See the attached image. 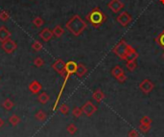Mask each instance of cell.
I'll list each match as a JSON object with an SVG mask.
<instances>
[{
	"mask_svg": "<svg viewBox=\"0 0 164 137\" xmlns=\"http://www.w3.org/2000/svg\"><path fill=\"white\" fill-rule=\"evenodd\" d=\"M53 36H54L53 32L49 28H44L43 30L40 31V33H39V38L45 42H48L49 40H51L52 38H53Z\"/></svg>",
	"mask_w": 164,
	"mask_h": 137,
	"instance_id": "10",
	"label": "cell"
},
{
	"mask_svg": "<svg viewBox=\"0 0 164 137\" xmlns=\"http://www.w3.org/2000/svg\"><path fill=\"white\" fill-rule=\"evenodd\" d=\"M154 41H156L161 48L164 49V30L157 36L156 39H154Z\"/></svg>",
	"mask_w": 164,
	"mask_h": 137,
	"instance_id": "19",
	"label": "cell"
},
{
	"mask_svg": "<svg viewBox=\"0 0 164 137\" xmlns=\"http://www.w3.org/2000/svg\"><path fill=\"white\" fill-rule=\"evenodd\" d=\"M66 130H67V132L69 134L73 135V134L76 133L77 130H78V129H77L76 125H74V124H69V125L67 126V127H66Z\"/></svg>",
	"mask_w": 164,
	"mask_h": 137,
	"instance_id": "24",
	"label": "cell"
},
{
	"mask_svg": "<svg viewBox=\"0 0 164 137\" xmlns=\"http://www.w3.org/2000/svg\"><path fill=\"white\" fill-rule=\"evenodd\" d=\"M86 73H88V67L85 64H83V63H78V64H77V70H76L75 74L79 78H82V77H84Z\"/></svg>",
	"mask_w": 164,
	"mask_h": 137,
	"instance_id": "14",
	"label": "cell"
},
{
	"mask_svg": "<svg viewBox=\"0 0 164 137\" xmlns=\"http://www.w3.org/2000/svg\"><path fill=\"white\" fill-rule=\"evenodd\" d=\"M3 107L6 109V110H11V109L13 107V103L12 102V100L10 99H6L5 101L3 102L2 104Z\"/></svg>",
	"mask_w": 164,
	"mask_h": 137,
	"instance_id": "23",
	"label": "cell"
},
{
	"mask_svg": "<svg viewBox=\"0 0 164 137\" xmlns=\"http://www.w3.org/2000/svg\"><path fill=\"white\" fill-rule=\"evenodd\" d=\"M128 137H139V132L136 130H131L128 132Z\"/></svg>",
	"mask_w": 164,
	"mask_h": 137,
	"instance_id": "33",
	"label": "cell"
},
{
	"mask_svg": "<svg viewBox=\"0 0 164 137\" xmlns=\"http://www.w3.org/2000/svg\"><path fill=\"white\" fill-rule=\"evenodd\" d=\"M108 8L111 9L114 13H117L124 8V3L121 0H111V2L108 3Z\"/></svg>",
	"mask_w": 164,
	"mask_h": 137,
	"instance_id": "9",
	"label": "cell"
},
{
	"mask_svg": "<svg viewBox=\"0 0 164 137\" xmlns=\"http://www.w3.org/2000/svg\"><path fill=\"white\" fill-rule=\"evenodd\" d=\"M72 114H73V116L76 117V118L81 117L82 115H83V110H82V107H74L73 108V110H72Z\"/></svg>",
	"mask_w": 164,
	"mask_h": 137,
	"instance_id": "25",
	"label": "cell"
},
{
	"mask_svg": "<svg viewBox=\"0 0 164 137\" xmlns=\"http://www.w3.org/2000/svg\"><path fill=\"white\" fill-rule=\"evenodd\" d=\"M116 80L119 81V83H125V81H127V76H126V74L125 73H123V74H121L120 76H118L117 78H116Z\"/></svg>",
	"mask_w": 164,
	"mask_h": 137,
	"instance_id": "34",
	"label": "cell"
},
{
	"mask_svg": "<svg viewBox=\"0 0 164 137\" xmlns=\"http://www.w3.org/2000/svg\"><path fill=\"white\" fill-rule=\"evenodd\" d=\"M138 130L143 132V133H146V132H148L150 130H151V125H142L140 124L139 127H138Z\"/></svg>",
	"mask_w": 164,
	"mask_h": 137,
	"instance_id": "30",
	"label": "cell"
},
{
	"mask_svg": "<svg viewBox=\"0 0 164 137\" xmlns=\"http://www.w3.org/2000/svg\"><path fill=\"white\" fill-rule=\"evenodd\" d=\"M46 117H47V114L45 113L43 110H39L36 114V118L39 121H44L45 119H46Z\"/></svg>",
	"mask_w": 164,
	"mask_h": 137,
	"instance_id": "26",
	"label": "cell"
},
{
	"mask_svg": "<svg viewBox=\"0 0 164 137\" xmlns=\"http://www.w3.org/2000/svg\"><path fill=\"white\" fill-rule=\"evenodd\" d=\"M9 122L11 123L12 126H17L18 123L20 122V118L18 115H16V114H13V115H12L9 118Z\"/></svg>",
	"mask_w": 164,
	"mask_h": 137,
	"instance_id": "21",
	"label": "cell"
},
{
	"mask_svg": "<svg viewBox=\"0 0 164 137\" xmlns=\"http://www.w3.org/2000/svg\"><path fill=\"white\" fill-rule=\"evenodd\" d=\"M34 64H35V66H36V67H42V66H43V64H44V61H43L40 57H38L36 59H35Z\"/></svg>",
	"mask_w": 164,
	"mask_h": 137,
	"instance_id": "32",
	"label": "cell"
},
{
	"mask_svg": "<svg viewBox=\"0 0 164 137\" xmlns=\"http://www.w3.org/2000/svg\"><path fill=\"white\" fill-rule=\"evenodd\" d=\"M92 99L95 100V101H96L97 103H101L103 100L105 99V94H104V92L101 89L97 88L93 92V94H92Z\"/></svg>",
	"mask_w": 164,
	"mask_h": 137,
	"instance_id": "15",
	"label": "cell"
},
{
	"mask_svg": "<svg viewBox=\"0 0 164 137\" xmlns=\"http://www.w3.org/2000/svg\"><path fill=\"white\" fill-rule=\"evenodd\" d=\"M59 109H60V112L62 114H63V115H66V114H68V112H69V107H68L66 104H61Z\"/></svg>",
	"mask_w": 164,
	"mask_h": 137,
	"instance_id": "27",
	"label": "cell"
},
{
	"mask_svg": "<svg viewBox=\"0 0 164 137\" xmlns=\"http://www.w3.org/2000/svg\"><path fill=\"white\" fill-rule=\"evenodd\" d=\"M128 43L126 40L121 39L112 49V52L114 53L117 57H119L122 61H126V52H127Z\"/></svg>",
	"mask_w": 164,
	"mask_h": 137,
	"instance_id": "3",
	"label": "cell"
},
{
	"mask_svg": "<svg viewBox=\"0 0 164 137\" xmlns=\"http://www.w3.org/2000/svg\"><path fill=\"white\" fill-rule=\"evenodd\" d=\"M82 110H83V113L85 114L86 116L90 117L98 110V107L91 101H88L83 107H82Z\"/></svg>",
	"mask_w": 164,
	"mask_h": 137,
	"instance_id": "5",
	"label": "cell"
},
{
	"mask_svg": "<svg viewBox=\"0 0 164 137\" xmlns=\"http://www.w3.org/2000/svg\"><path fill=\"white\" fill-rule=\"evenodd\" d=\"M1 47L4 50V52H6L7 54H12L13 52H15L17 48V44L16 41H13V39H9L6 41L2 42Z\"/></svg>",
	"mask_w": 164,
	"mask_h": 137,
	"instance_id": "7",
	"label": "cell"
},
{
	"mask_svg": "<svg viewBox=\"0 0 164 137\" xmlns=\"http://www.w3.org/2000/svg\"><path fill=\"white\" fill-rule=\"evenodd\" d=\"M152 123H153L152 119L149 116H147V115L143 116L140 119V124H142V125H151Z\"/></svg>",
	"mask_w": 164,
	"mask_h": 137,
	"instance_id": "28",
	"label": "cell"
},
{
	"mask_svg": "<svg viewBox=\"0 0 164 137\" xmlns=\"http://www.w3.org/2000/svg\"><path fill=\"white\" fill-rule=\"evenodd\" d=\"M52 68L56 71L57 73H59L62 77L65 78L66 73H65V62L63 61L62 59H58V60L55 61L52 64Z\"/></svg>",
	"mask_w": 164,
	"mask_h": 137,
	"instance_id": "6",
	"label": "cell"
},
{
	"mask_svg": "<svg viewBox=\"0 0 164 137\" xmlns=\"http://www.w3.org/2000/svg\"><path fill=\"white\" fill-rule=\"evenodd\" d=\"M42 88V85L40 84L38 81H33L32 83L29 84V90L31 91L33 94H38Z\"/></svg>",
	"mask_w": 164,
	"mask_h": 137,
	"instance_id": "13",
	"label": "cell"
},
{
	"mask_svg": "<svg viewBox=\"0 0 164 137\" xmlns=\"http://www.w3.org/2000/svg\"><path fill=\"white\" fill-rule=\"evenodd\" d=\"M32 23H33L34 26L36 27V28H39V27H42L44 24V21H43V19L40 16H36V17H35L33 19Z\"/></svg>",
	"mask_w": 164,
	"mask_h": 137,
	"instance_id": "20",
	"label": "cell"
},
{
	"mask_svg": "<svg viewBox=\"0 0 164 137\" xmlns=\"http://www.w3.org/2000/svg\"><path fill=\"white\" fill-rule=\"evenodd\" d=\"M52 32H53V35L55 36H57V38H61V36L65 34V29H63L62 26L57 25V26H55V28L53 29Z\"/></svg>",
	"mask_w": 164,
	"mask_h": 137,
	"instance_id": "17",
	"label": "cell"
},
{
	"mask_svg": "<svg viewBox=\"0 0 164 137\" xmlns=\"http://www.w3.org/2000/svg\"><path fill=\"white\" fill-rule=\"evenodd\" d=\"M159 1H160V2H161L162 4H164V0H159Z\"/></svg>",
	"mask_w": 164,
	"mask_h": 137,
	"instance_id": "36",
	"label": "cell"
},
{
	"mask_svg": "<svg viewBox=\"0 0 164 137\" xmlns=\"http://www.w3.org/2000/svg\"><path fill=\"white\" fill-rule=\"evenodd\" d=\"M126 66H127V69L130 72H133V71H134L135 68L137 67V64H136L135 61H128L126 63Z\"/></svg>",
	"mask_w": 164,
	"mask_h": 137,
	"instance_id": "22",
	"label": "cell"
},
{
	"mask_svg": "<svg viewBox=\"0 0 164 137\" xmlns=\"http://www.w3.org/2000/svg\"><path fill=\"white\" fill-rule=\"evenodd\" d=\"M38 100H39V103H42V104H45L46 103L49 102L50 97H49V95H48L47 93L42 92V93H40V94L39 95Z\"/></svg>",
	"mask_w": 164,
	"mask_h": 137,
	"instance_id": "18",
	"label": "cell"
},
{
	"mask_svg": "<svg viewBox=\"0 0 164 137\" xmlns=\"http://www.w3.org/2000/svg\"><path fill=\"white\" fill-rule=\"evenodd\" d=\"M77 64L78 63H76L75 61H68L65 63V73L68 74L69 76H71L72 74H75L76 73V70H77Z\"/></svg>",
	"mask_w": 164,
	"mask_h": 137,
	"instance_id": "11",
	"label": "cell"
},
{
	"mask_svg": "<svg viewBox=\"0 0 164 137\" xmlns=\"http://www.w3.org/2000/svg\"><path fill=\"white\" fill-rule=\"evenodd\" d=\"M154 88V84L152 81H150L148 79L143 80L141 83L139 84V89L142 91L144 94H149L151 93L153 89Z\"/></svg>",
	"mask_w": 164,
	"mask_h": 137,
	"instance_id": "8",
	"label": "cell"
},
{
	"mask_svg": "<svg viewBox=\"0 0 164 137\" xmlns=\"http://www.w3.org/2000/svg\"><path fill=\"white\" fill-rule=\"evenodd\" d=\"M10 18V16H9V13L6 11H2L0 12V20L2 21H7Z\"/></svg>",
	"mask_w": 164,
	"mask_h": 137,
	"instance_id": "31",
	"label": "cell"
},
{
	"mask_svg": "<svg viewBox=\"0 0 164 137\" xmlns=\"http://www.w3.org/2000/svg\"><path fill=\"white\" fill-rule=\"evenodd\" d=\"M32 48H33L35 51H40V50H42V44L40 43L39 40H35V41L33 42V44H32Z\"/></svg>",
	"mask_w": 164,
	"mask_h": 137,
	"instance_id": "29",
	"label": "cell"
},
{
	"mask_svg": "<svg viewBox=\"0 0 164 137\" xmlns=\"http://www.w3.org/2000/svg\"><path fill=\"white\" fill-rule=\"evenodd\" d=\"M85 19L88 23L91 24L93 28H99L106 22L107 16L100 10L99 7H95L88 13V16H85Z\"/></svg>",
	"mask_w": 164,
	"mask_h": 137,
	"instance_id": "2",
	"label": "cell"
},
{
	"mask_svg": "<svg viewBox=\"0 0 164 137\" xmlns=\"http://www.w3.org/2000/svg\"><path fill=\"white\" fill-rule=\"evenodd\" d=\"M162 59L164 60V52H163V54H162Z\"/></svg>",
	"mask_w": 164,
	"mask_h": 137,
	"instance_id": "37",
	"label": "cell"
},
{
	"mask_svg": "<svg viewBox=\"0 0 164 137\" xmlns=\"http://www.w3.org/2000/svg\"><path fill=\"white\" fill-rule=\"evenodd\" d=\"M131 20H133V17H131L130 13L126 11L122 12L120 15L116 17V21L123 27H126L129 25L131 22Z\"/></svg>",
	"mask_w": 164,
	"mask_h": 137,
	"instance_id": "4",
	"label": "cell"
},
{
	"mask_svg": "<svg viewBox=\"0 0 164 137\" xmlns=\"http://www.w3.org/2000/svg\"><path fill=\"white\" fill-rule=\"evenodd\" d=\"M3 124H4V122H3V120L1 119V118H0V127L3 126Z\"/></svg>",
	"mask_w": 164,
	"mask_h": 137,
	"instance_id": "35",
	"label": "cell"
},
{
	"mask_svg": "<svg viewBox=\"0 0 164 137\" xmlns=\"http://www.w3.org/2000/svg\"><path fill=\"white\" fill-rule=\"evenodd\" d=\"M11 38V32L9 31L5 26L0 27V42L6 41L7 39Z\"/></svg>",
	"mask_w": 164,
	"mask_h": 137,
	"instance_id": "12",
	"label": "cell"
},
{
	"mask_svg": "<svg viewBox=\"0 0 164 137\" xmlns=\"http://www.w3.org/2000/svg\"><path fill=\"white\" fill-rule=\"evenodd\" d=\"M86 27H88V23L84 19H82L79 15L73 16L65 23V28L75 36H80L86 29Z\"/></svg>",
	"mask_w": 164,
	"mask_h": 137,
	"instance_id": "1",
	"label": "cell"
},
{
	"mask_svg": "<svg viewBox=\"0 0 164 137\" xmlns=\"http://www.w3.org/2000/svg\"><path fill=\"white\" fill-rule=\"evenodd\" d=\"M123 73H125L124 72V69H123V68L120 65H115L111 69V75L114 77L115 79H116L118 76H120L121 74H123Z\"/></svg>",
	"mask_w": 164,
	"mask_h": 137,
	"instance_id": "16",
	"label": "cell"
}]
</instances>
